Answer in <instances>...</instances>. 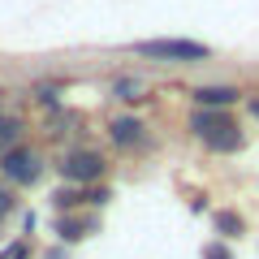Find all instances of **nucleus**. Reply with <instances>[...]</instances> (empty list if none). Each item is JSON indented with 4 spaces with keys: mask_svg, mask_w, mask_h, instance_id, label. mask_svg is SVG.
<instances>
[{
    "mask_svg": "<svg viewBox=\"0 0 259 259\" xmlns=\"http://www.w3.org/2000/svg\"><path fill=\"white\" fill-rule=\"evenodd\" d=\"M18 207H22V199H18V186H9L5 177H0V225L9 221V216L18 212Z\"/></svg>",
    "mask_w": 259,
    "mask_h": 259,
    "instance_id": "ddd939ff",
    "label": "nucleus"
},
{
    "mask_svg": "<svg viewBox=\"0 0 259 259\" xmlns=\"http://www.w3.org/2000/svg\"><path fill=\"white\" fill-rule=\"evenodd\" d=\"M30 100H35L44 112H61V108H65V104H61V91H56V87H48V82H39L35 91H30Z\"/></svg>",
    "mask_w": 259,
    "mask_h": 259,
    "instance_id": "f8f14e48",
    "label": "nucleus"
},
{
    "mask_svg": "<svg viewBox=\"0 0 259 259\" xmlns=\"http://www.w3.org/2000/svg\"><path fill=\"white\" fill-rule=\"evenodd\" d=\"M5 95H9V91H5V87H0V108H5Z\"/></svg>",
    "mask_w": 259,
    "mask_h": 259,
    "instance_id": "6ab92c4d",
    "label": "nucleus"
},
{
    "mask_svg": "<svg viewBox=\"0 0 259 259\" xmlns=\"http://www.w3.org/2000/svg\"><path fill=\"white\" fill-rule=\"evenodd\" d=\"M91 229H95V221H87L82 212H61V216L52 221L56 242H65V246H78V242H87V238H91Z\"/></svg>",
    "mask_w": 259,
    "mask_h": 259,
    "instance_id": "0eeeda50",
    "label": "nucleus"
},
{
    "mask_svg": "<svg viewBox=\"0 0 259 259\" xmlns=\"http://www.w3.org/2000/svg\"><path fill=\"white\" fill-rule=\"evenodd\" d=\"M87 203H91V207H108L112 203V190H108V186H87Z\"/></svg>",
    "mask_w": 259,
    "mask_h": 259,
    "instance_id": "dca6fc26",
    "label": "nucleus"
},
{
    "mask_svg": "<svg viewBox=\"0 0 259 259\" xmlns=\"http://www.w3.org/2000/svg\"><path fill=\"white\" fill-rule=\"evenodd\" d=\"M104 139H108L112 151H147L151 147V130L147 121L139 117V112H117V117H108V125H104Z\"/></svg>",
    "mask_w": 259,
    "mask_h": 259,
    "instance_id": "39448f33",
    "label": "nucleus"
},
{
    "mask_svg": "<svg viewBox=\"0 0 259 259\" xmlns=\"http://www.w3.org/2000/svg\"><path fill=\"white\" fill-rule=\"evenodd\" d=\"M186 130H190L212 156H238V151L246 147V130L238 125L233 108H194L190 121H186Z\"/></svg>",
    "mask_w": 259,
    "mask_h": 259,
    "instance_id": "f257e3e1",
    "label": "nucleus"
},
{
    "mask_svg": "<svg viewBox=\"0 0 259 259\" xmlns=\"http://www.w3.org/2000/svg\"><path fill=\"white\" fill-rule=\"evenodd\" d=\"M30 255H35V246H30V238H26V233H22L18 242H9V246L0 250V259H30Z\"/></svg>",
    "mask_w": 259,
    "mask_h": 259,
    "instance_id": "2eb2a0df",
    "label": "nucleus"
},
{
    "mask_svg": "<svg viewBox=\"0 0 259 259\" xmlns=\"http://www.w3.org/2000/svg\"><path fill=\"white\" fill-rule=\"evenodd\" d=\"M56 173H61L65 186H100L104 177H108V156H104L100 147H87V143H74V147L65 151L61 160H56Z\"/></svg>",
    "mask_w": 259,
    "mask_h": 259,
    "instance_id": "7ed1b4c3",
    "label": "nucleus"
},
{
    "mask_svg": "<svg viewBox=\"0 0 259 259\" xmlns=\"http://www.w3.org/2000/svg\"><path fill=\"white\" fill-rule=\"evenodd\" d=\"M199 259H238V255H233V246H229L225 238H212V242H203Z\"/></svg>",
    "mask_w": 259,
    "mask_h": 259,
    "instance_id": "4468645a",
    "label": "nucleus"
},
{
    "mask_svg": "<svg viewBox=\"0 0 259 259\" xmlns=\"http://www.w3.org/2000/svg\"><path fill=\"white\" fill-rule=\"evenodd\" d=\"M134 56H147L160 65H207L212 61V48L199 44V39H177V35H160V39H139L130 44Z\"/></svg>",
    "mask_w": 259,
    "mask_h": 259,
    "instance_id": "f03ea898",
    "label": "nucleus"
},
{
    "mask_svg": "<svg viewBox=\"0 0 259 259\" xmlns=\"http://www.w3.org/2000/svg\"><path fill=\"white\" fill-rule=\"evenodd\" d=\"M212 225H216V238H225V242H233V238L246 233V216L233 212V207H216V212H212Z\"/></svg>",
    "mask_w": 259,
    "mask_h": 259,
    "instance_id": "9b49d317",
    "label": "nucleus"
},
{
    "mask_svg": "<svg viewBox=\"0 0 259 259\" xmlns=\"http://www.w3.org/2000/svg\"><path fill=\"white\" fill-rule=\"evenodd\" d=\"M246 112H250V117L259 121V91H255V95H250V100H246Z\"/></svg>",
    "mask_w": 259,
    "mask_h": 259,
    "instance_id": "a211bd4d",
    "label": "nucleus"
},
{
    "mask_svg": "<svg viewBox=\"0 0 259 259\" xmlns=\"http://www.w3.org/2000/svg\"><path fill=\"white\" fill-rule=\"evenodd\" d=\"M44 259H69V246H65V242H61V246H48Z\"/></svg>",
    "mask_w": 259,
    "mask_h": 259,
    "instance_id": "f3484780",
    "label": "nucleus"
},
{
    "mask_svg": "<svg viewBox=\"0 0 259 259\" xmlns=\"http://www.w3.org/2000/svg\"><path fill=\"white\" fill-rule=\"evenodd\" d=\"M18 143H26V117L0 108V156H5V151H13Z\"/></svg>",
    "mask_w": 259,
    "mask_h": 259,
    "instance_id": "9d476101",
    "label": "nucleus"
},
{
    "mask_svg": "<svg viewBox=\"0 0 259 259\" xmlns=\"http://www.w3.org/2000/svg\"><path fill=\"white\" fill-rule=\"evenodd\" d=\"M48 203H52L56 216H61V212H82V207H91V203H87V186H56V190L48 194Z\"/></svg>",
    "mask_w": 259,
    "mask_h": 259,
    "instance_id": "1a4fd4ad",
    "label": "nucleus"
},
{
    "mask_svg": "<svg viewBox=\"0 0 259 259\" xmlns=\"http://www.w3.org/2000/svg\"><path fill=\"white\" fill-rule=\"evenodd\" d=\"M44 173H48V151L35 147V143H18L13 151L0 156V177L18 190H35L44 182Z\"/></svg>",
    "mask_w": 259,
    "mask_h": 259,
    "instance_id": "20e7f679",
    "label": "nucleus"
},
{
    "mask_svg": "<svg viewBox=\"0 0 259 259\" xmlns=\"http://www.w3.org/2000/svg\"><path fill=\"white\" fill-rule=\"evenodd\" d=\"M108 95L117 104H143V100H147V82H143L139 74H117L108 82Z\"/></svg>",
    "mask_w": 259,
    "mask_h": 259,
    "instance_id": "6e6552de",
    "label": "nucleus"
},
{
    "mask_svg": "<svg viewBox=\"0 0 259 259\" xmlns=\"http://www.w3.org/2000/svg\"><path fill=\"white\" fill-rule=\"evenodd\" d=\"M242 95L246 91L233 87V82H203V87L190 91V100H194V108H238Z\"/></svg>",
    "mask_w": 259,
    "mask_h": 259,
    "instance_id": "423d86ee",
    "label": "nucleus"
}]
</instances>
